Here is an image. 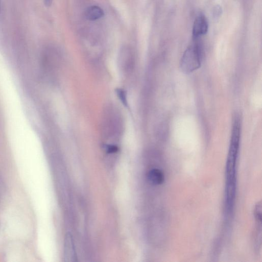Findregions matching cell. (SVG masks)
Instances as JSON below:
<instances>
[{
    "label": "cell",
    "mask_w": 262,
    "mask_h": 262,
    "mask_svg": "<svg viewBox=\"0 0 262 262\" xmlns=\"http://www.w3.org/2000/svg\"><path fill=\"white\" fill-rule=\"evenodd\" d=\"M45 5L48 7H49L52 3L53 0H43Z\"/></svg>",
    "instance_id": "11"
},
{
    "label": "cell",
    "mask_w": 262,
    "mask_h": 262,
    "mask_svg": "<svg viewBox=\"0 0 262 262\" xmlns=\"http://www.w3.org/2000/svg\"><path fill=\"white\" fill-rule=\"evenodd\" d=\"M202 53V48L199 43L188 48L182 56L180 63L182 72L190 74L199 69L201 66Z\"/></svg>",
    "instance_id": "1"
},
{
    "label": "cell",
    "mask_w": 262,
    "mask_h": 262,
    "mask_svg": "<svg viewBox=\"0 0 262 262\" xmlns=\"http://www.w3.org/2000/svg\"><path fill=\"white\" fill-rule=\"evenodd\" d=\"M222 8L219 5H216L214 9L213 14L214 17H219L222 14Z\"/></svg>",
    "instance_id": "10"
},
{
    "label": "cell",
    "mask_w": 262,
    "mask_h": 262,
    "mask_svg": "<svg viewBox=\"0 0 262 262\" xmlns=\"http://www.w3.org/2000/svg\"><path fill=\"white\" fill-rule=\"evenodd\" d=\"M104 119V131L106 135H119L122 123L119 112L113 108L108 109Z\"/></svg>",
    "instance_id": "2"
},
{
    "label": "cell",
    "mask_w": 262,
    "mask_h": 262,
    "mask_svg": "<svg viewBox=\"0 0 262 262\" xmlns=\"http://www.w3.org/2000/svg\"><path fill=\"white\" fill-rule=\"evenodd\" d=\"M104 15V11L98 6H93L87 8L85 12L86 19L90 21L99 19Z\"/></svg>",
    "instance_id": "5"
},
{
    "label": "cell",
    "mask_w": 262,
    "mask_h": 262,
    "mask_svg": "<svg viewBox=\"0 0 262 262\" xmlns=\"http://www.w3.org/2000/svg\"><path fill=\"white\" fill-rule=\"evenodd\" d=\"M209 29L208 22L204 16L200 15L195 19L192 27V36L197 39L200 36L206 35Z\"/></svg>",
    "instance_id": "3"
},
{
    "label": "cell",
    "mask_w": 262,
    "mask_h": 262,
    "mask_svg": "<svg viewBox=\"0 0 262 262\" xmlns=\"http://www.w3.org/2000/svg\"><path fill=\"white\" fill-rule=\"evenodd\" d=\"M105 150L109 154L116 153L119 151V148L115 145L107 144L105 146Z\"/></svg>",
    "instance_id": "9"
},
{
    "label": "cell",
    "mask_w": 262,
    "mask_h": 262,
    "mask_svg": "<svg viewBox=\"0 0 262 262\" xmlns=\"http://www.w3.org/2000/svg\"><path fill=\"white\" fill-rule=\"evenodd\" d=\"M118 95L124 106L128 105L126 93L122 89H118L117 91Z\"/></svg>",
    "instance_id": "8"
},
{
    "label": "cell",
    "mask_w": 262,
    "mask_h": 262,
    "mask_svg": "<svg viewBox=\"0 0 262 262\" xmlns=\"http://www.w3.org/2000/svg\"><path fill=\"white\" fill-rule=\"evenodd\" d=\"M0 8H1V0H0Z\"/></svg>",
    "instance_id": "12"
},
{
    "label": "cell",
    "mask_w": 262,
    "mask_h": 262,
    "mask_svg": "<svg viewBox=\"0 0 262 262\" xmlns=\"http://www.w3.org/2000/svg\"><path fill=\"white\" fill-rule=\"evenodd\" d=\"M122 55L123 56H121L120 60L121 67L124 71H130L132 69L133 65V59L131 53L130 52H127L126 53V54H123Z\"/></svg>",
    "instance_id": "7"
},
{
    "label": "cell",
    "mask_w": 262,
    "mask_h": 262,
    "mask_svg": "<svg viewBox=\"0 0 262 262\" xmlns=\"http://www.w3.org/2000/svg\"><path fill=\"white\" fill-rule=\"evenodd\" d=\"M148 179L151 184L155 185H159L163 183L165 179L164 173L161 170L153 169L148 174Z\"/></svg>",
    "instance_id": "6"
},
{
    "label": "cell",
    "mask_w": 262,
    "mask_h": 262,
    "mask_svg": "<svg viewBox=\"0 0 262 262\" xmlns=\"http://www.w3.org/2000/svg\"><path fill=\"white\" fill-rule=\"evenodd\" d=\"M65 261L74 262L77 261V256L72 235L67 233L65 238Z\"/></svg>",
    "instance_id": "4"
}]
</instances>
